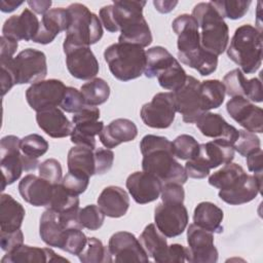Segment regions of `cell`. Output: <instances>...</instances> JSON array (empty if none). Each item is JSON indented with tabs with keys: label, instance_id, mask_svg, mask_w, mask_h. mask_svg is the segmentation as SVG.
<instances>
[{
	"label": "cell",
	"instance_id": "obj_1",
	"mask_svg": "<svg viewBox=\"0 0 263 263\" xmlns=\"http://www.w3.org/2000/svg\"><path fill=\"white\" fill-rule=\"evenodd\" d=\"M143 155L142 168L156 177L162 184L187 182L188 176L177 160L173 152L172 142L161 136L146 135L140 142Z\"/></svg>",
	"mask_w": 263,
	"mask_h": 263
},
{
	"label": "cell",
	"instance_id": "obj_2",
	"mask_svg": "<svg viewBox=\"0 0 263 263\" xmlns=\"http://www.w3.org/2000/svg\"><path fill=\"white\" fill-rule=\"evenodd\" d=\"M172 28L178 35V58L181 63L195 69L201 76L214 73L218 66V57L201 47L196 20L190 14L183 13L173 21Z\"/></svg>",
	"mask_w": 263,
	"mask_h": 263
},
{
	"label": "cell",
	"instance_id": "obj_3",
	"mask_svg": "<svg viewBox=\"0 0 263 263\" xmlns=\"http://www.w3.org/2000/svg\"><path fill=\"white\" fill-rule=\"evenodd\" d=\"M228 58L239 66L242 73L253 74L262 64L261 30L249 24L238 27L227 47Z\"/></svg>",
	"mask_w": 263,
	"mask_h": 263
},
{
	"label": "cell",
	"instance_id": "obj_4",
	"mask_svg": "<svg viewBox=\"0 0 263 263\" xmlns=\"http://www.w3.org/2000/svg\"><path fill=\"white\" fill-rule=\"evenodd\" d=\"M201 29V47L215 55L222 54L228 46L229 28L224 18L218 13L211 2L197 3L191 14Z\"/></svg>",
	"mask_w": 263,
	"mask_h": 263
},
{
	"label": "cell",
	"instance_id": "obj_5",
	"mask_svg": "<svg viewBox=\"0 0 263 263\" xmlns=\"http://www.w3.org/2000/svg\"><path fill=\"white\" fill-rule=\"evenodd\" d=\"M104 59L112 75L124 82L139 78L146 66L144 48L130 43L117 42L109 45L104 51Z\"/></svg>",
	"mask_w": 263,
	"mask_h": 263
},
{
	"label": "cell",
	"instance_id": "obj_6",
	"mask_svg": "<svg viewBox=\"0 0 263 263\" xmlns=\"http://www.w3.org/2000/svg\"><path fill=\"white\" fill-rule=\"evenodd\" d=\"M69 26L63 46H89L103 37V25L99 16L81 3L67 7Z\"/></svg>",
	"mask_w": 263,
	"mask_h": 263
},
{
	"label": "cell",
	"instance_id": "obj_7",
	"mask_svg": "<svg viewBox=\"0 0 263 263\" xmlns=\"http://www.w3.org/2000/svg\"><path fill=\"white\" fill-rule=\"evenodd\" d=\"M0 66L10 73L14 84H33L47 75L46 55L34 48L24 49L13 59L1 60Z\"/></svg>",
	"mask_w": 263,
	"mask_h": 263
},
{
	"label": "cell",
	"instance_id": "obj_8",
	"mask_svg": "<svg viewBox=\"0 0 263 263\" xmlns=\"http://www.w3.org/2000/svg\"><path fill=\"white\" fill-rule=\"evenodd\" d=\"M0 166L3 175L2 189L20 179L24 171H34L40 163L37 158L26 156L21 151V139L5 136L0 141Z\"/></svg>",
	"mask_w": 263,
	"mask_h": 263
},
{
	"label": "cell",
	"instance_id": "obj_9",
	"mask_svg": "<svg viewBox=\"0 0 263 263\" xmlns=\"http://www.w3.org/2000/svg\"><path fill=\"white\" fill-rule=\"evenodd\" d=\"M145 5L146 1L142 0H113V4L100 9L99 17L108 32H120L123 28L144 18Z\"/></svg>",
	"mask_w": 263,
	"mask_h": 263
},
{
	"label": "cell",
	"instance_id": "obj_10",
	"mask_svg": "<svg viewBox=\"0 0 263 263\" xmlns=\"http://www.w3.org/2000/svg\"><path fill=\"white\" fill-rule=\"evenodd\" d=\"M176 111L182 115L186 123H195L204 113L209 112L203 104L200 81L193 76H187L185 84L174 92Z\"/></svg>",
	"mask_w": 263,
	"mask_h": 263
},
{
	"label": "cell",
	"instance_id": "obj_11",
	"mask_svg": "<svg viewBox=\"0 0 263 263\" xmlns=\"http://www.w3.org/2000/svg\"><path fill=\"white\" fill-rule=\"evenodd\" d=\"M176 103L173 91L158 92L152 100L144 104L140 115L145 125L152 128H167L176 115Z\"/></svg>",
	"mask_w": 263,
	"mask_h": 263
},
{
	"label": "cell",
	"instance_id": "obj_12",
	"mask_svg": "<svg viewBox=\"0 0 263 263\" xmlns=\"http://www.w3.org/2000/svg\"><path fill=\"white\" fill-rule=\"evenodd\" d=\"M189 221L188 211L183 203L162 202L154 210V222L165 237L181 235Z\"/></svg>",
	"mask_w": 263,
	"mask_h": 263
},
{
	"label": "cell",
	"instance_id": "obj_13",
	"mask_svg": "<svg viewBox=\"0 0 263 263\" xmlns=\"http://www.w3.org/2000/svg\"><path fill=\"white\" fill-rule=\"evenodd\" d=\"M66 87L64 82L59 79L41 80L33 83L26 90L27 103L36 112L60 107Z\"/></svg>",
	"mask_w": 263,
	"mask_h": 263
},
{
	"label": "cell",
	"instance_id": "obj_14",
	"mask_svg": "<svg viewBox=\"0 0 263 263\" xmlns=\"http://www.w3.org/2000/svg\"><path fill=\"white\" fill-rule=\"evenodd\" d=\"M188 255L190 263H216L219 258L214 245V233L197 225L190 224L187 229Z\"/></svg>",
	"mask_w": 263,
	"mask_h": 263
},
{
	"label": "cell",
	"instance_id": "obj_15",
	"mask_svg": "<svg viewBox=\"0 0 263 263\" xmlns=\"http://www.w3.org/2000/svg\"><path fill=\"white\" fill-rule=\"evenodd\" d=\"M66 66L74 78L90 80L100 70L99 62L89 46H63Z\"/></svg>",
	"mask_w": 263,
	"mask_h": 263
},
{
	"label": "cell",
	"instance_id": "obj_16",
	"mask_svg": "<svg viewBox=\"0 0 263 263\" xmlns=\"http://www.w3.org/2000/svg\"><path fill=\"white\" fill-rule=\"evenodd\" d=\"M108 248L115 262H149V256L140 240L128 231L112 234Z\"/></svg>",
	"mask_w": 263,
	"mask_h": 263
},
{
	"label": "cell",
	"instance_id": "obj_17",
	"mask_svg": "<svg viewBox=\"0 0 263 263\" xmlns=\"http://www.w3.org/2000/svg\"><path fill=\"white\" fill-rule=\"evenodd\" d=\"M230 117L251 133H263V111L242 97H233L226 104Z\"/></svg>",
	"mask_w": 263,
	"mask_h": 263
},
{
	"label": "cell",
	"instance_id": "obj_18",
	"mask_svg": "<svg viewBox=\"0 0 263 263\" xmlns=\"http://www.w3.org/2000/svg\"><path fill=\"white\" fill-rule=\"evenodd\" d=\"M262 175H243L226 189H220L218 195L230 205H239L252 201L261 191Z\"/></svg>",
	"mask_w": 263,
	"mask_h": 263
},
{
	"label": "cell",
	"instance_id": "obj_19",
	"mask_svg": "<svg viewBox=\"0 0 263 263\" xmlns=\"http://www.w3.org/2000/svg\"><path fill=\"white\" fill-rule=\"evenodd\" d=\"M226 95L229 97H242L251 102L261 103L263 100L262 83L260 78L247 79L240 69H233L223 78Z\"/></svg>",
	"mask_w": 263,
	"mask_h": 263
},
{
	"label": "cell",
	"instance_id": "obj_20",
	"mask_svg": "<svg viewBox=\"0 0 263 263\" xmlns=\"http://www.w3.org/2000/svg\"><path fill=\"white\" fill-rule=\"evenodd\" d=\"M126 188L133 199L139 204L156 200L161 192L162 183L153 175L146 172H135L126 179Z\"/></svg>",
	"mask_w": 263,
	"mask_h": 263
},
{
	"label": "cell",
	"instance_id": "obj_21",
	"mask_svg": "<svg viewBox=\"0 0 263 263\" xmlns=\"http://www.w3.org/2000/svg\"><path fill=\"white\" fill-rule=\"evenodd\" d=\"M40 22L29 8H25L20 15H11L2 27V36L12 38L16 41L33 40L39 30Z\"/></svg>",
	"mask_w": 263,
	"mask_h": 263
},
{
	"label": "cell",
	"instance_id": "obj_22",
	"mask_svg": "<svg viewBox=\"0 0 263 263\" xmlns=\"http://www.w3.org/2000/svg\"><path fill=\"white\" fill-rule=\"evenodd\" d=\"M53 185L34 174L25 176L18 183V192L23 199L33 206L47 208L51 195Z\"/></svg>",
	"mask_w": 263,
	"mask_h": 263
},
{
	"label": "cell",
	"instance_id": "obj_23",
	"mask_svg": "<svg viewBox=\"0 0 263 263\" xmlns=\"http://www.w3.org/2000/svg\"><path fill=\"white\" fill-rule=\"evenodd\" d=\"M69 26V13L67 8L58 7L49 9L43 14L39 30L32 40L39 44H49L63 31H67Z\"/></svg>",
	"mask_w": 263,
	"mask_h": 263
},
{
	"label": "cell",
	"instance_id": "obj_24",
	"mask_svg": "<svg viewBox=\"0 0 263 263\" xmlns=\"http://www.w3.org/2000/svg\"><path fill=\"white\" fill-rule=\"evenodd\" d=\"M36 121L46 135L54 139L71 136L74 128L73 123L70 122L63 110L58 107L36 112Z\"/></svg>",
	"mask_w": 263,
	"mask_h": 263
},
{
	"label": "cell",
	"instance_id": "obj_25",
	"mask_svg": "<svg viewBox=\"0 0 263 263\" xmlns=\"http://www.w3.org/2000/svg\"><path fill=\"white\" fill-rule=\"evenodd\" d=\"M195 124L200 133L209 138L224 140L232 145L238 138V129L229 124L222 115L218 113L206 112Z\"/></svg>",
	"mask_w": 263,
	"mask_h": 263
},
{
	"label": "cell",
	"instance_id": "obj_26",
	"mask_svg": "<svg viewBox=\"0 0 263 263\" xmlns=\"http://www.w3.org/2000/svg\"><path fill=\"white\" fill-rule=\"evenodd\" d=\"M68 229L63 223L60 213L52 209L45 210L40 217L39 235L48 247L62 250Z\"/></svg>",
	"mask_w": 263,
	"mask_h": 263
},
{
	"label": "cell",
	"instance_id": "obj_27",
	"mask_svg": "<svg viewBox=\"0 0 263 263\" xmlns=\"http://www.w3.org/2000/svg\"><path fill=\"white\" fill-rule=\"evenodd\" d=\"M137 135L138 127L134 121L127 118H117L104 126L99 139L106 148L112 149L122 143L135 140Z\"/></svg>",
	"mask_w": 263,
	"mask_h": 263
},
{
	"label": "cell",
	"instance_id": "obj_28",
	"mask_svg": "<svg viewBox=\"0 0 263 263\" xmlns=\"http://www.w3.org/2000/svg\"><path fill=\"white\" fill-rule=\"evenodd\" d=\"M98 205L105 216L120 218L124 216L129 208V197L124 189L119 186H108L103 189L98 197Z\"/></svg>",
	"mask_w": 263,
	"mask_h": 263
},
{
	"label": "cell",
	"instance_id": "obj_29",
	"mask_svg": "<svg viewBox=\"0 0 263 263\" xmlns=\"http://www.w3.org/2000/svg\"><path fill=\"white\" fill-rule=\"evenodd\" d=\"M197 157L202 160L210 170L216 168L221 164L232 162L234 158L233 145L220 139L199 144Z\"/></svg>",
	"mask_w": 263,
	"mask_h": 263
},
{
	"label": "cell",
	"instance_id": "obj_30",
	"mask_svg": "<svg viewBox=\"0 0 263 263\" xmlns=\"http://www.w3.org/2000/svg\"><path fill=\"white\" fill-rule=\"evenodd\" d=\"M55 261H68L58 256L49 248H37L22 245L13 252L6 253L1 259V263H44Z\"/></svg>",
	"mask_w": 263,
	"mask_h": 263
},
{
	"label": "cell",
	"instance_id": "obj_31",
	"mask_svg": "<svg viewBox=\"0 0 263 263\" xmlns=\"http://www.w3.org/2000/svg\"><path fill=\"white\" fill-rule=\"evenodd\" d=\"M26 211L11 195L2 193L0 197V232L7 233L21 229Z\"/></svg>",
	"mask_w": 263,
	"mask_h": 263
},
{
	"label": "cell",
	"instance_id": "obj_32",
	"mask_svg": "<svg viewBox=\"0 0 263 263\" xmlns=\"http://www.w3.org/2000/svg\"><path fill=\"white\" fill-rule=\"evenodd\" d=\"M224 219L223 211L211 201L199 202L193 213V222L195 225L209 230L213 233H222Z\"/></svg>",
	"mask_w": 263,
	"mask_h": 263
},
{
	"label": "cell",
	"instance_id": "obj_33",
	"mask_svg": "<svg viewBox=\"0 0 263 263\" xmlns=\"http://www.w3.org/2000/svg\"><path fill=\"white\" fill-rule=\"evenodd\" d=\"M139 240L147 255L157 263H163L168 248L165 236L155 224H148L141 233Z\"/></svg>",
	"mask_w": 263,
	"mask_h": 263
},
{
	"label": "cell",
	"instance_id": "obj_34",
	"mask_svg": "<svg viewBox=\"0 0 263 263\" xmlns=\"http://www.w3.org/2000/svg\"><path fill=\"white\" fill-rule=\"evenodd\" d=\"M68 171L77 172L88 177L95 175V154L93 150L84 146L71 148L67 156Z\"/></svg>",
	"mask_w": 263,
	"mask_h": 263
},
{
	"label": "cell",
	"instance_id": "obj_35",
	"mask_svg": "<svg viewBox=\"0 0 263 263\" xmlns=\"http://www.w3.org/2000/svg\"><path fill=\"white\" fill-rule=\"evenodd\" d=\"M103 121H83L74 124V128L70 136L71 142L76 146H84L95 150L96 136L100 135L104 128Z\"/></svg>",
	"mask_w": 263,
	"mask_h": 263
},
{
	"label": "cell",
	"instance_id": "obj_36",
	"mask_svg": "<svg viewBox=\"0 0 263 263\" xmlns=\"http://www.w3.org/2000/svg\"><path fill=\"white\" fill-rule=\"evenodd\" d=\"M152 40L153 37L145 18L122 29L118 37V42L130 43L143 48L150 45Z\"/></svg>",
	"mask_w": 263,
	"mask_h": 263
},
{
	"label": "cell",
	"instance_id": "obj_37",
	"mask_svg": "<svg viewBox=\"0 0 263 263\" xmlns=\"http://www.w3.org/2000/svg\"><path fill=\"white\" fill-rule=\"evenodd\" d=\"M176 59L162 46H153L146 51V66L144 74L147 78H154Z\"/></svg>",
	"mask_w": 263,
	"mask_h": 263
},
{
	"label": "cell",
	"instance_id": "obj_38",
	"mask_svg": "<svg viewBox=\"0 0 263 263\" xmlns=\"http://www.w3.org/2000/svg\"><path fill=\"white\" fill-rule=\"evenodd\" d=\"M80 91L88 106H99L106 103L110 97V86L102 78L95 77L82 84Z\"/></svg>",
	"mask_w": 263,
	"mask_h": 263
},
{
	"label": "cell",
	"instance_id": "obj_39",
	"mask_svg": "<svg viewBox=\"0 0 263 263\" xmlns=\"http://www.w3.org/2000/svg\"><path fill=\"white\" fill-rule=\"evenodd\" d=\"M187 76L185 70L176 59L170 66L159 72L156 77L162 88L175 92L185 84Z\"/></svg>",
	"mask_w": 263,
	"mask_h": 263
},
{
	"label": "cell",
	"instance_id": "obj_40",
	"mask_svg": "<svg viewBox=\"0 0 263 263\" xmlns=\"http://www.w3.org/2000/svg\"><path fill=\"white\" fill-rule=\"evenodd\" d=\"M47 209H52L59 213H68L79 210V197L70 193L62 183L54 184L52 195Z\"/></svg>",
	"mask_w": 263,
	"mask_h": 263
},
{
	"label": "cell",
	"instance_id": "obj_41",
	"mask_svg": "<svg viewBox=\"0 0 263 263\" xmlns=\"http://www.w3.org/2000/svg\"><path fill=\"white\" fill-rule=\"evenodd\" d=\"M200 91L203 104L208 111L219 108L223 104L226 95L223 82L217 79L200 81Z\"/></svg>",
	"mask_w": 263,
	"mask_h": 263
},
{
	"label": "cell",
	"instance_id": "obj_42",
	"mask_svg": "<svg viewBox=\"0 0 263 263\" xmlns=\"http://www.w3.org/2000/svg\"><path fill=\"white\" fill-rule=\"evenodd\" d=\"M82 263H110L113 262L109 248L96 237H87L84 250L78 255Z\"/></svg>",
	"mask_w": 263,
	"mask_h": 263
},
{
	"label": "cell",
	"instance_id": "obj_43",
	"mask_svg": "<svg viewBox=\"0 0 263 263\" xmlns=\"http://www.w3.org/2000/svg\"><path fill=\"white\" fill-rule=\"evenodd\" d=\"M246 174L247 173L241 165L230 162L225 164L219 171L214 172L209 177V183L218 189H226Z\"/></svg>",
	"mask_w": 263,
	"mask_h": 263
},
{
	"label": "cell",
	"instance_id": "obj_44",
	"mask_svg": "<svg viewBox=\"0 0 263 263\" xmlns=\"http://www.w3.org/2000/svg\"><path fill=\"white\" fill-rule=\"evenodd\" d=\"M211 4L218 11V13L224 18L238 20L241 18L248 11L252 4V1L243 0H213Z\"/></svg>",
	"mask_w": 263,
	"mask_h": 263
},
{
	"label": "cell",
	"instance_id": "obj_45",
	"mask_svg": "<svg viewBox=\"0 0 263 263\" xmlns=\"http://www.w3.org/2000/svg\"><path fill=\"white\" fill-rule=\"evenodd\" d=\"M175 157L181 160H189L197 156L199 151L198 142L189 135H180L173 142Z\"/></svg>",
	"mask_w": 263,
	"mask_h": 263
},
{
	"label": "cell",
	"instance_id": "obj_46",
	"mask_svg": "<svg viewBox=\"0 0 263 263\" xmlns=\"http://www.w3.org/2000/svg\"><path fill=\"white\" fill-rule=\"evenodd\" d=\"M78 221L82 228L95 231L102 227L105 221V214L99 205L88 204L78 212Z\"/></svg>",
	"mask_w": 263,
	"mask_h": 263
},
{
	"label": "cell",
	"instance_id": "obj_47",
	"mask_svg": "<svg viewBox=\"0 0 263 263\" xmlns=\"http://www.w3.org/2000/svg\"><path fill=\"white\" fill-rule=\"evenodd\" d=\"M48 148V142L40 135L31 134L21 139V151L26 156L38 159L47 152Z\"/></svg>",
	"mask_w": 263,
	"mask_h": 263
},
{
	"label": "cell",
	"instance_id": "obj_48",
	"mask_svg": "<svg viewBox=\"0 0 263 263\" xmlns=\"http://www.w3.org/2000/svg\"><path fill=\"white\" fill-rule=\"evenodd\" d=\"M86 106H88L80 90H78L75 87L67 86L64 98L61 102V109L67 113H78L81 110H83Z\"/></svg>",
	"mask_w": 263,
	"mask_h": 263
},
{
	"label": "cell",
	"instance_id": "obj_49",
	"mask_svg": "<svg viewBox=\"0 0 263 263\" xmlns=\"http://www.w3.org/2000/svg\"><path fill=\"white\" fill-rule=\"evenodd\" d=\"M234 151L238 152L241 156H248L249 154L261 149L260 139L251 132L246 129L238 130V138L233 144Z\"/></svg>",
	"mask_w": 263,
	"mask_h": 263
},
{
	"label": "cell",
	"instance_id": "obj_50",
	"mask_svg": "<svg viewBox=\"0 0 263 263\" xmlns=\"http://www.w3.org/2000/svg\"><path fill=\"white\" fill-rule=\"evenodd\" d=\"M87 237L80 228H69L66 233L63 251L78 256L85 248Z\"/></svg>",
	"mask_w": 263,
	"mask_h": 263
},
{
	"label": "cell",
	"instance_id": "obj_51",
	"mask_svg": "<svg viewBox=\"0 0 263 263\" xmlns=\"http://www.w3.org/2000/svg\"><path fill=\"white\" fill-rule=\"evenodd\" d=\"M89 178L90 177L87 175L68 171V173L63 177L61 183L70 193L78 196L87 189Z\"/></svg>",
	"mask_w": 263,
	"mask_h": 263
},
{
	"label": "cell",
	"instance_id": "obj_52",
	"mask_svg": "<svg viewBox=\"0 0 263 263\" xmlns=\"http://www.w3.org/2000/svg\"><path fill=\"white\" fill-rule=\"evenodd\" d=\"M39 176L52 185L59 184L63 179V170L60 161L54 158H49L44 160L38 165Z\"/></svg>",
	"mask_w": 263,
	"mask_h": 263
},
{
	"label": "cell",
	"instance_id": "obj_53",
	"mask_svg": "<svg viewBox=\"0 0 263 263\" xmlns=\"http://www.w3.org/2000/svg\"><path fill=\"white\" fill-rule=\"evenodd\" d=\"M95 154V175H103L109 172L113 165L114 153L108 148H96Z\"/></svg>",
	"mask_w": 263,
	"mask_h": 263
},
{
	"label": "cell",
	"instance_id": "obj_54",
	"mask_svg": "<svg viewBox=\"0 0 263 263\" xmlns=\"http://www.w3.org/2000/svg\"><path fill=\"white\" fill-rule=\"evenodd\" d=\"M162 202L183 203L185 199V191L179 183H164L161 187Z\"/></svg>",
	"mask_w": 263,
	"mask_h": 263
},
{
	"label": "cell",
	"instance_id": "obj_55",
	"mask_svg": "<svg viewBox=\"0 0 263 263\" xmlns=\"http://www.w3.org/2000/svg\"><path fill=\"white\" fill-rule=\"evenodd\" d=\"M24 245V234L21 229L3 233L0 232V247L5 253H10Z\"/></svg>",
	"mask_w": 263,
	"mask_h": 263
},
{
	"label": "cell",
	"instance_id": "obj_56",
	"mask_svg": "<svg viewBox=\"0 0 263 263\" xmlns=\"http://www.w3.org/2000/svg\"><path fill=\"white\" fill-rule=\"evenodd\" d=\"M185 172L188 177L193 179H203L210 175V168L199 158L194 157L185 163Z\"/></svg>",
	"mask_w": 263,
	"mask_h": 263
},
{
	"label": "cell",
	"instance_id": "obj_57",
	"mask_svg": "<svg viewBox=\"0 0 263 263\" xmlns=\"http://www.w3.org/2000/svg\"><path fill=\"white\" fill-rule=\"evenodd\" d=\"M187 255H188V248L179 243H172L167 248L164 262H173V263L187 262Z\"/></svg>",
	"mask_w": 263,
	"mask_h": 263
},
{
	"label": "cell",
	"instance_id": "obj_58",
	"mask_svg": "<svg viewBox=\"0 0 263 263\" xmlns=\"http://www.w3.org/2000/svg\"><path fill=\"white\" fill-rule=\"evenodd\" d=\"M18 43L16 40L1 36L0 38V61L1 60H10L13 59V54L17 49Z\"/></svg>",
	"mask_w": 263,
	"mask_h": 263
},
{
	"label": "cell",
	"instance_id": "obj_59",
	"mask_svg": "<svg viewBox=\"0 0 263 263\" xmlns=\"http://www.w3.org/2000/svg\"><path fill=\"white\" fill-rule=\"evenodd\" d=\"M100 118V110L93 106H86L83 110L75 113L72 117L74 124L83 121H97Z\"/></svg>",
	"mask_w": 263,
	"mask_h": 263
},
{
	"label": "cell",
	"instance_id": "obj_60",
	"mask_svg": "<svg viewBox=\"0 0 263 263\" xmlns=\"http://www.w3.org/2000/svg\"><path fill=\"white\" fill-rule=\"evenodd\" d=\"M247 157V165L250 172H253L254 175H262L263 172V152L262 149H259Z\"/></svg>",
	"mask_w": 263,
	"mask_h": 263
},
{
	"label": "cell",
	"instance_id": "obj_61",
	"mask_svg": "<svg viewBox=\"0 0 263 263\" xmlns=\"http://www.w3.org/2000/svg\"><path fill=\"white\" fill-rule=\"evenodd\" d=\"M27 3L29 7L38 14L46 13L52 4L50 0H30Z\"/></svg>",
	"mask_w": 263,
	"mask_h": 263
},
{
	"label": "cell",
	"instance_id": "obj_62",
	"mask_svg": "<svg viewBox=\"0 0 263 263\" xmlns=\"http://www.w3.org/2000/svg\"><path fill=\"white\" fill-rule=\"evenodd\" d=\"M153 4L155 6V9L157 11H159L160 13H168L172 10H174V8L177 6L178 1H170V0H164V1H153Z\"/></svg>",
	"mask_w": 263,
	"mask_h": 263
},
{
	"label": "cell",
	"instance_id": "obj_63",
	"mask_svg": "<svg viewBox=\"0 0 263 263\" xmlns=\"http://www.w3.org/2000/svg\"><path fill=\"white\" fill-rule=\"evenodd\" d=\"M24 1H15V0H1L0 9L3 12H11L15 10L18 6H21Z\"/></svg>",
	"mask_w": 263,
	"mask_h": 263
}]
</instances>
